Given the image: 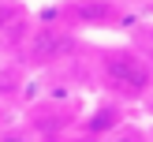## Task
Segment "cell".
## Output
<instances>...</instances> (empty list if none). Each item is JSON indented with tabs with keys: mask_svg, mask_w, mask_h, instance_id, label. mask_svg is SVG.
Instances as JSON below:
<instances>
[{
	"mask_svg": "<svg viewBox=\"0 0 153 142\" xmlns=\"http://www.w3.org/2000/svg\"><path fill=\"white\" fill-rule=\"evenodd\" d=\"M97 79L116 101H146L153 94V64L138 45H105L97 52Z\"/></svg>",
	"mask_w": 153,
	"mask_h": 142,
	"instance_id": "obj_1",
	"label": "cell"
},
{
	"mask_svg": "<svg viewBox=\"0 0 153 142\" xmlns=\"http://www.w3.org/2000/svg\"><path fill=\"white\" fill-rule=\"evenodd\" d=\"M75 49H79V37H75L64 22H37V26L30 30L26 45H22L30 67H56V64H64Z\"/></svg>",
	"mask_w": 153,
	"mask_h": 142,
	"instance_id": "obj_2",
	"label": "cell"
},
{
	"mask_svg": "<svg viewBox=\"0 0 153 142\" xmlns=\"http://www.w3.org/2000/svg\"><path fill=\"white\" fill-rule=\"evenodd\" d=\"M64 26H120V7L112 0H75L64 7Z\"/></svg>",
	"mask_w": 153,
	"mask_h": 142,
	"instance_id": "obj_3",
	"label": "cell"
},
{
	"mask_svg": "<svg viewBox=\"0 0 153 142\" xmlns=\"http://www.w3.org/2000/svg\"><path fill=\"white\" fill-rule=\"evenodd\" d=\"M34 30V19L30 11L19 4V0H0V41L7 49H22Z\"/></svg>",
	"mask_w": 153,
	"mask_h": 142,
	"instance_id": "obj_4",
	"label": "cell"
},
{
	"mask_svg": "<svg viewBox=\"0 0 153 142\" xmlns=\"http://www.w3.org/2000/svg\"><path fill=\"white\" fill-rule=\"evenodd\" d=\"M101 142H153V135L138 123H116L101 135Z\"/></svg>",
	"mask_w": 153,
	"mask_h": 142,
	"instance_id": "obj_5",
	"label": "cell"
},
{
	"mask_svg": "<svg viewBox=\"0 0 153 142\" xmlns=\"http://www.w3.org/2000/svg\"><path fill=\"white\" fill-rule=\"evenodd\" d=\"M0 142H37V135L22 123H4L0 127Z\"/></svg>",
	"mask_w": 153,
	"mask_h": 142,
	"instance_id": "obj_6",
	"label": "cell"
},
{
	"mask_svg": "<svg viewBox=\"0 0 153 142\" xmlns=\"http://www.w3.org/2000/svg\"><path fill=\"white\" fill-rule=\"evenodd\" d=\"M4 123H7V101L0 97V127H4Z\"/></svg>",
	"mask_w": 153,
	"mask_h": 142,
	"instance_id": "obj_7",
	"label": "cell"
},
{
	"mask_svg": "<svg viewBox=\"0 0 153 142\" xmlns=\"http://www.w3.org/2000/svg\"><path fill=\"white\" fill-rule=\"evenodd\" d=\"M142 52H146V60L153 64V34H149V45H146V49H142Z\"/></svg>",
	"mask_w": 153,
	"mask_h": 142,
	"instance_id": "obj_8",
	"label": "cell"
},
{
	"mask_svg": "<svg viewBox=\"0 0 153 142\" xmlns=\"http://www.w3.org/2000/svg\"><path fill=\"white\" fill-rule=\"evenodd\" d=\"M146 105H149V116H153V94H149V97H146Z\"/></svg>",
	"mask_w": 153,
	"mask_h": 142,
	"instance_id": "obj_9",
	"label": "cell"
}]
</instances>
